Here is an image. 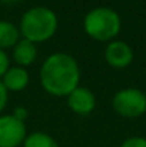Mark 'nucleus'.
<instances>
[{"label":"nucleus","instance_id":"nucleus-2","mask_svg":"<svg viewBox=\"0 0 146 147\" xmlns=\"http://www.w3.org/2000/svg\"><path fill=\"white\" fill-rule=\"evenodd\" d=\"M57 30V16L43 6L29 9L20 20V33L32 43L49 40Z\"/></svg>","mask_w":146,"mask_h":147},{"label":"nucleus","instance_id":"nucleus-15","mask_svg":"<svg viewBox=\"0 0 146 147\" xmlns=\"http://www.w3.org/2000/svg\"><path fill=\"white\" fill-rule=\"evenodd\" d=\"M13 116H14L17 120L23 121V120L27 117V110H26L24 107H16V109H14V113H13Z\"/></svg>","mask_w":146,"mask_h":147},{"label":"nucleus","instance_id":"nucleus-11","mask_svg":"<svg viewBox=\"0 0 146 147\" xmlns=\"http://www.w3.org/2000/svg\"><path fill=\"white\" fill-rule=\"evenodd\" d=\"M23 147H59L56 140L46 133L36 131L30 136H26V140L23 143Z\"/></svg>","mask_w":146,"mask_h":147},{"label":"nucleus","instance_id":"nucleus-10","mask_svg":"<svg viewBox=\"0 0 146 147\" xmlns=\"http://www.w3.org/2000/svg\"><path fill=\"white\" fill-rule=\"evenodd\" d=\"M19 34L20 32L17 27L6 20H0V49H7V47H14V45L19 42Z\"/></svg>","mask_w":146,"mask_h":147},{"label":"nucleus","instance_id":"nucleus-13","mask_svg":"<svg viewBox=\"0 0 146 147\" xmlns=\"http://www.w3.org/2000/svg\"><path fill=\"white\" fill-rule=\"evenodd\" d=\"M10 69V63H9V56L6 54L4 50L0 49V77L4 76V73Z\"/></svg>","mask_w":146,"mask_h":147},{"label":"nucleus","instance_id":"nucleus-3","mask_svg":"<svg viewBox=\"0 0 146 147\" xmlns=\"http://www.w3.org/2000/svg\"><path fill=\"white\" fill-rule=\"evenodd\" d=\"M85 32L97 42H109L120 32V17L109 7L92 9L85 16Z\"/></svg>","mask_w":146,"mask_h":147},{"label":"nucleus","instance_id":"nucleus-5","mask_svg":"<svg viewBox=\"0 0 146 147\" xmlns=\"http://www.w3.org/2000/svg\"><path fill=\"white\" fill-rule=\"evenodd\" d=\"M26 140V126L14 116L0 117V147H19Z\"/></svg>","mask_w":146,"mask_h":147},{"label":"nucleus","instance_id":"nucleus-8","mask_svg":"<svg viewBox=\"0 0 146 147\" xmlns=\"http://www.w3.org/2000/svg\"><path fill=\"white\" fill-rule=\"evenodd\" d=\"M3 86L6 87V90H12V92H20L23 90L27 83H29V74L23 67H10L1 80Z\"/></svg>","mask_w":146,"mask_h":147},{"label":"nucleus","instance_id":"nucleus-9","mask_svg":"<svg viewBox=\"0 0 146 147\" xmlns=\"http://www.w3.org/2000/svg\"><path fill=\"white\" fill-rule=\"evenodd\" d=\"M36 56H37V50H36L35 43H32L26 39L19 40L13 47V59L19 64V67L32 64L33 60L36 59Z\"/></svg>","mask_w":146,"mask_h":147},{"label":"nucleus","instance_id":"nucleus-16","mask_svg":"<svg viewBox=\"0 0 146 147\" xmlns=\"http://www.w3.org/2000/svg\"><path fill=\"white\" fill-rule=\"evenodd\" d=\"M0 1H1V3H7V4H9V3H16V1H19V0H0Z\"/></svg>","mask_w":146,"mask_h":147},{"label":"nucleus","instance_id":"nucleus-7","mask_svg":"<svg viewBox=\"0 0 146 147\" xmlns=\"http://www.w3.org/2000/svg\"><path fill=\"white\" fill-rule=\"evenodd\" d=\"M105 59L106 61L116 69H123L129 66L133 60V51L129 45L120 40L110 42L109 46L105 50Z\"/></svg>","mask_w":146,"mask_h":147},{"label":"nucleus","instance_id":"nucleus-12","mask_svg":"<svg viewBox=\"0 0 146 147\" xmlns=\"http://www.w3.org/2000/svg\"><path fill=\"white\" fill-rule=\"evenodd\" d=\"M120 147H146V139L145 137H139V136L129 137L122 143Z\"/></svg>","mask_w":146,"mask_h":147},{"label":"nucleus","instance_id":"nucleus-1","mask_svg":"<svg viewBox=\"0 0 146 147\" xmlns=\"http://www.w3.org/2000/svg\"><path fill=\"white\" fill-rule=\"evenodd\" d=\"M80 80L77 61L66 53H54L45 60L40 69V83L52 96H69Z\"/></svg>","mask_w":146,"mask_h":147},{"label":"nucleus","instance_id":"nucleus-6","mask_svg":"<svg viewBox=\"0 0 146 147\" xmlns=\"http://www.w3.org/2000/svg\"><path fill=\"white\" fill-rule=\"evenodd\" d=\"M67 104L73 113H76L79 116H86L93 111V109L96 106V98L89 89L77 86L67 96Z\"/></svg>","mask_w":146,"mask_h":147},{"label":"nucleus","instance_id":"nucleus-4","mask_svg":"<svg viewBox=\"0 0 146 147\" xmlns=\"http://www.w3.org/2000/svg\"><path fill=\"white\" fill-rule=\"evenodd\" d=\"M113 109L122 117H139L146 111L145 93L138 89H123L115 94Z\"/></svg>","mask_w":146,"mask_h":147},{"label":"nucleus","instance_id":"nucleus-14","mask_svg":"<svg viewBox=\"0 0 146 147\" xmlns=\"http://www.w3.org/2000/svg\"><path fill=\"white\" fill-rule=\"evenodd\" d=\"M6 103H7V90L3 86V83L0 82V111L4 109Z\"/></svg>","mask_w":146,"mask_h":147}]
</instances>
